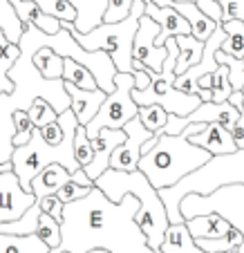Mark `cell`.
Returning <instances> with one entry per match:
<instances>
[{
  "mask_svg": "<svg viewBox=\"0 0 244 253\" xmlns=\"http://www.w3.org/2000/svg\"><path fill=\"white\" fill-rule=\"evenodd\" d=\"M63 81L72 83V85L81 87V90H96V81L94 77L90 74L87 67H83L81 63L72 61V58H63V74H61Z\"/></svg>",
  "mask_w": 244,
  "mask_h": 253,
  "instance_id": "cell-23",
  "label": "cell"
},
{
  "mask_svg": "<svg viewBox=\"0 0 244 253\" xmlns=\"http://www.w3.org/2000/svg\"><path fill=\"white\" fill-rule=\"evenodd\" d=\"M211 92H213V101L215 103H222L231 96L233 87H231V81H229V67L226 65H217V70L211 74Z\"/></svg>",
  "mask_w": 244,
  "mask_h": 253,
  "instance_id": "cell-29",
  "label": "cell"
},
{
  "mask_svg": "<svg viewBox=\"0 0 244 253\" xmlns=\"http://www.w3.org/2000/svg\"><path fill=\"white\" fill-rule=\"evenodd\" d=\"M34 202H36L34 193H27L20 188L18 177L14 175V170L0 172V224L16 220Z\"/></svg>",
  "mask_w": 244,
  "mask_h": 253,
  "instance_id": "cell-7",
  "label": "cell"
},
{
  "mask_svg": "<svg viewBox=\"0 0 244 253\" xmlns=\"http://www.w3.org/2000/svg\"><path fill=\"white\" fill-rule=\"evenodd\" d=\"M87 191L90 188H85V186H79V184H74L72 179L67 184H63L61 188H58L54 195L58 197V200L63 202V204H67V202H72V200H79V197H83V195H87Z\"/></svg>",
  "mask_w": 244,
  "mask_h": 253,
  "instance_id": "cell-35",
  "label": "cell"
},
{
  "mask_svg": "<svg viewBox=\"0 0 244 253\" xmlns=\"http://www.w3.org/2000/svg\"><path fill=\"white\" fill-rule=\"evenodd\" d=\"M195 244L204 253H222L229 249H240L244 244V231L233 224L229 233L220 235V238H195Z\"/></svg>",
  "mask_w": 244,
  "mask_h": 253,
  "instance_id": "cell-20",
  "label": "cell"
},
{
  "mask_svg": "<svg viewBox=\"0 0 244 253\" xmlns=\"http://www.w3.org/2000/svg\"><path fill=\"white\" fill-rule=\"evenodd\" d=\"M137 119L141 121L144 128H148L150 132H157L166 126V119H168V112L163 110L162 105L157 103H150V105H139L137 110Z\"/></svg>",
  "mask_w": 244,
  "mask_h": 253,
  "instance_id": "cell-25",
  "label": "cell"
},
{
  "mask_svg": "<svg viewBox=\"0 0 244 253\" xmlns=\"http://www.w3.org/2000/svg\"><path fill=\"white\" fill-rule=\"evenodd\" d=\"M63 87H65L67 96H70V110L74 112V117H77V121L81 126H85L96 115V110L101 108V103H103V99L108 94L101 87H96V90H81V87L72 85L67 81H63Z\"/></svg>",
  "mask_w": 244,
  "mask_h": 253,
  "instance_id": "cell-10",
  "label": "cell"
},
{
  "mask_svg": "<svg viewBox=\"0 0 244 253\" xmlns=\"http://www.w3.org/2000/svg\"><path fill=\"white\" fill-rule=\"evenodd\" d=\"M45 14L54 16L58 20H70L74 23L77 20V7L70 2V0H34Z\"/></svg>",
  "mask_w": 244,
  "mask_h": 253,
  "instance_id": "cell-27",
  "label": "cell"
},
{
  "mask_svg": "<svg viewBox=\"0 0 244 253\" xmlns=\"http://www.w3.org/2000/svg\"><path fill=\"white\" fill-rule=\"evenodd\" d=\"M144 14L148 18H153L159 25V34L155 39L157 47H163L166 39L170 36H182V34H191V25L179 11H175L172 7H157L153 0H144Z\"/></svg>",
  "mask_w": 244,
  "mask_h": 253,
  "instance_id": "cell-9",
  "label": "cell"
},
{
  "mask_svg": "<svg viewBox=\"0 0 244 253\" xmlns=\"http://www.w3.org/2000/svg\"><path fill=\"white\" fill-rule=\"evenodd\" d=\"M36 204L41 206V211L47 215H52L54 220L61 222V213H63V202L58 200L56 195H45V197H39L36 200Z\"/></svg>",
  "mask_w": 244,
  "mask_h": 253,
  "instance_id": "cell-36",
  "label": "cell"
},
{
  "mask_svg": "<svg viewBox=\"0 0 244 253\" xmlns=\"http://www.w3.org/2000/svg\"><path fill=\"white\" fill-rule=\"evenodd\" d=\"M36 235H39V238L43 240L49 249L58 247V244H61V224H58V220H54L52 215H47V213L41 211L39 226H36Z\"/></svg>",
  "mask_w": 244,
  "mask_h": 253,
  "instance_id": "cell-26",
  "label": "cell"
},
{
  "mask_svg": "<svg viewBox=\"0 0 244 253\" xmlns=\"http://www.w3.org/2000/svg\"><path fill=\"white\" fill-rule=\"evenodd\" d=\"M186 226H188V233L193 238H220V235L229 233L231 224L222 213L217 211H208V213H202V215H193V217H186Z\"/></svg>",
  "mask_w": 244,
  "mask_h": 253,
  "instance_id": "cell-12",
  "label": "cell"
},
{
  "mask_svg": "<svg viewBox=\"0 0 244 253\" xmlns=\"http://www.w3.org/2000/svg\"><path fill=\"white\" fill-rule=\"evenodd\" d=\"M0 253H49V247L36 233L32 235L0 233Z\"/></svg>",
  "mask_w": 244,
  "mask_h": 253,
  "instance_id": "cell-18",
  "label": "cell"
},
{
  "mask_svg": "<svg viewBox=\"0 0 244 253\" xmlns=\"http://www.w3.org/2000/svg\"><path fill=\"white\" fill-rule=\"evenodd\" d=\"M197 96H200L202 101H213V92L211 90H200L197 92Z\"/></svg>",
  "mask_w": 244,
  "mask_h": 253,
  "instance_id": "cell-40",
  "label": "cell"
},
{
  "mask_svg": "<svg viewBox=\"0 0 244 253\" xmlns=\"http://www.w3.org/2000/svg\"><path fill=\"white\" fill-rule=\"evenodd\" d=\"M132 87H134L132 72H117L115 90L108 92L101 108L96 110V115L83 126L87 137L92 139L99 128H123L125 121L137 117L139 105L132 99Z\"/></svg>",
  "mask_w": 244,
  "mask_h": 253,
  "instance_id": "cell-4",
  "label": "cell"
},
{
  "mask_svg": "<svg viewBox=\"0 0 244 253\" xmlns=\"http://www.w3.org/2000/svg\"><path fill=\"white\" fill-rule=\"evenodd\" d=\"M157 34H159V25L155 23L153 18H148L146 14L139 18V27H137V32H134V41H132V58L134 61H141L144 65H148L153 72L162 70V63L168 54L166 45H163V47L155 45Z\"/></svg>",
  "mask_w": 244,
  "mask_h": 253,
  "instance_id": "cell-6",
  "label": "cell"
},
{
  "mask_svg": "<svg viewBox=\"0 0 244 253\" xmlns=\"http://www.w3.org/2000/svg\"><path fill=\"white\" fill-rule=\"evenodd\" d=\"M166 7H172V9L179 11V14L188 20V25H191V34L197 41H206L213 32H215L217 23L211 20L208 16L202 14V11L197 9L195 2H172V0H166Z\"/></svg>",
  "mask_w": 244,
  "mask_h": 253,
  "instance_id": "cell-15",
  "label": "cell"
},
{
  "mask_svg": "<svg viewBox=\"0 0 244 253\" xmlns=\"http://www.w3.org/2000/svg\"><path fill=\"white\" fill-rule=\"evenodd\" d=\"M159 251L162 253H204L195 244V238L188 233L186 222L168 224L162 244H159Z\"/></svg>",
  "mask_w": 244,
  "mask_h": 253,
  "instance_id": "cell-16",
  "label": "cell"
},
{
  "mask_svg": "<svg viewBox=\"0 0 244 253\" xmlns=\"http://www.w3.org/2000/svg\"><path fill=\"white\" fill-rule=\"evenodd\" d=\"M222 7L220 23L226 20H244V0H217Z\"/></svg>",
  "mask_w": 244,
  "mask_h": 253,
  "instance_id": "cell-34",
  "label": "cell"
},
{
  "mask_svg": "<svg viewBox=\"0 0 244 253\" xmlns=\"http://www.w3.org/2000/svg\"><path fill=\"white\" fill-rule=\"evenodd\" d=\"M72 182L79 184V186H85V188H92V186H94V182H92L90 177L85 175V170H83V168H79V170L72 172Z\"/></svg>",
  "mask_w": 244,
  "mask_h": 253,
  "instance_id": "cell-39",
  "label": "cell"
},
{
  "mask_svg": "<svg viewBox=\"0 0 244 253\" xmlns=\"http://www.w3.org/2000/svg\"><path fill=\"white\" fill-rule=\"evenodd\" d=\"M11 121H14V130H16L14 132V148H16V146H23V143L29 141L34 124H32V119L27 117L25 110H16L14 115H11Z\"/></svg>",
  "mask_w": 244,
  "mask_h": 253,
  "instance_id": "cell-32",
  "label": "cell"
},
{
  "mask_svg": "<svg viewBox=\"0 0 244 253\" xmlns=\"http://www.w3.org/2000/svg\"><path fill=\"white\" fill-rule=\"evenodd\" d=\"M123 132H125L123 143H119L110 155V168L130 172V170H137L139 157H141V146L153 137V132H150L148 128H144L137 117H132L130 121H125Z\"/></svg>",
  "mask_w": 244,
  "mask_h": 253,
  "instance_id": "cell-5",
  "label": "cell"
},
{
  "mask_svg": "<svg viewBox=\"0 0 244 253\" xmlns=\"http://www.w3.org/2000/svg\"><path fill=\"white\" fill-rule=\"evenodd\" d=\"M27 117L32 119L34 128H41V126H45V124L56 121L58 112L54 110V108L45 99H34V103L29 105V110H27Z\"/></svg>",
  "mask_w": 244,
  "mask_h": 253,
  "instance_id": "cell-30",
  "label": "cell"
},
{
  "mask_svg": "<svg viewBox=\"0 0 244 253\" xmlns=\"http://www.w3.org/2000/svg\"><path fill=\"white\" fill-rule=\"evenodd\" d=\"M224 186H244V148H238L226 155H213L206 164L182 177L177 184L162 188L159 197L168 215V224L184 222L179 204L186 195H211Z\"/></svg>",
  "mask_w": 244,
  "mask_h": 253,
  "instance_id": "cell-3",
  "label": "cell"
},
{
  "mask_svg": "<svg viewBox=\"0 0 244 253\" xmlns=\"http://www.w3.org/2000/svg\"><path fill=\"white\" fill-rule=\"evenodd\" d=\"M188 141L200 146V148H204L206 153H211V157L213 155H226V153L238 150V146H235V141H233V134L222 124H215V121H213V124H206L204 130H200V132L191 134Z\"/></svg>",
  "mask_w": 244,
  "mask_h": 253,
  "instance_id": "cell-11",
  "label": "cell"
},
{
  "mask_svg": "<svg viewBox=\"0 0 244 253\" xmlns=\"http://www.w3.org/2000/svg\"><path fill=\"white\" fill-rule=\"evenodd\" d=\"M123 139H125L123 128H99L96 130V134L92 137V162L87 164V166H83L85 175L90 177L92 182H94L106 168H110L112 150H115L119 143H123Z\"/></svg>",
  "mask_w": 244,
  "mask_h": 253,
  "instance_id": "cell-8",
  "label": "cell"
},
{
  "mask_svg": "<svg viewBox=\"0 0 244 253\" xmlns=\"http://www.w3.org/2000/svg\"><path fill=\"white\" fill-rule=\"evenodd\" d=\"M70 179H72V172L67 168H63L61 164H49V166H45L39 175L34 177L29 188H32L34 197L39 200V197H45V195H54Z\"/></svg>",
  "mask_w": 244,
  "mask_h": 253,
  "instance_id": "cell-13",
  "label": "cell"
},
{
  "mask_svg": "<svg viewBox=\"0 0 244 253\" xmlns=\"http://www.w3.org/2000/svg\"><path fill=\"white\" fill-rule=\"evenodd\" d=\"M74 159L81 168L92 162V139L85 134V128L81 124L77 126V132H74Z\"/></svg>",
  "mask_w": 244,
  "mask_h": 253,
  "instance_id": "cell-31",
  "label": "cell"
},
{
  "mask_svg": "<svg viewBox=\"0 0 244 253\" xmlns=\"http://www.w3.org/2000/svg\"><path fill=\"white\" fill-rule=\"evenodd\" d=\"M32 63L36 65V70H39L45 79H61V74H63V56H58L54 49L41 47L39 52L32 56Z\"/></svg>",
  "mask_w": 244,
  "mask_h": 253,
  "instance_id": "cell-24",
  "label": "cell"
},
{
  "mask_svg": "<svg viewBox=\"0 0 244 253\" xmlns=\"http://www.w3.org/2000/svg\"><path fill=\"white\" fill-rule=\"evenodd\" d=\"M195 5H197V9H200L204 16H208L211 20L220 23L222 7H220V2H217V0H195Z\"/></svg>",
  "mask_w": 244,
  "mask_h": 253,
  "instance_id": "cell-37",
  "label": "cell"
},
{
  "mask_svg": "<svg viewBox=\"0 0 244 253\" xmlns=\"http://www.w3.org/2000/svg\"><path fill=\"white\" fill-rule=\"evenodd\" d=\"M231 134H233V141L238 148H244V112L238 117V121H235L233 130H231Z\"/></svg>",
  "mask_w": 244,
  "mask_h": 253,
  "instance_id": "cell-38",
  "label": "cell"
},
{
  "mask_svg": "<svg viewBox=\"0 0 244 253\" xmlns=\"http://www.w3.org/2000/svg\"><path fill=\"white\" fill-rule=\"evenodd\" d=\"M157 253H162V251H157Z\"/></svg>",
  "mask_w": 244,
  "mask_h": 253,
  "instance_id": "cell-45",
  "label": "cell"
},
{
  "mask_svg": "<svg viewBox=\"0 0 244 253\" xmlns=\"http://www.w3.org/2000/svg\"><path fill=\"white\" fill-rule=\"evenodd\" d=\"M220 25L226 32V39L222 43L220 52L235 58L244 56V20H226V23H220Z\"/></svg>",
  "mask_w": 244,
  "mask_h": 253,
  "instance_id": "cell-22",
  "label": "cell"
},
{
  "mask_svg": "<svg viewBox=\"0 0 244 253\" xmlns=\"http://www.w3.org/2000/svg\"><path fill=\"white\" fill-rule=\"evenodd\" d=\"M20 54V47L16 43H9L5 39V34L0 32V92H11L14 90V83L7 77V72L11 70V65L16 63Z\"/></svg>",
  "mask_w": 244,
  "mask_h": 253,
  "instance_id": "cell-21",
  "label": "cell"
},
{
  "mask_svg": "<svg viewBox=\"0 0 244 253\" xmlns=\"http://www.w3.org/2000/svg\"><path fill=\"white\" fill-rule=\"evenodd\" d=\"M215 61L222 63V65L229 67V81H231V87L233 90H242L244 87V56L235 58V56H229V54L215 52Z\"/></svg>",
  "mask_w": 244,
  "mask_h": 253,
  "instance_id": "cell-28",
  "label": "cell"
},
{
  "mask_svg": "<svg viewBox=\"0 0 244 253\" xmlns=\"http://www.w3.org/2000/svg\"><path fill=\"white\" fill-rule=\"evenodd\" d=\"M49 253H58V247H54V249H49Z\"/></svg>",
  "mask_w": 244,
  "mask_h": 253,
  "instance_id": "cell-43",
  "label": "cell"
},
{
  "mask_svg": "<svg viewBox=\"0 0 244 253\" xmlns=\"http://www.w3.org/2000/svg\"><path fill=\"white\" fill-rule=\"evenodd\" d=\"M58 253H67V251H61V249H58ZM87 253H110V251H106V249H92V251H87Z\"/></svg>",
  "mask_w": 244,
  "mask_h": 253,
  "instance_id": "cell-41",
  "label": "cell"
},
{
  "mask_svg": "<svg viewBox=\"0 0 244 253\" xmlns=\"http://www.w3.org/2000/svg\"><path fill=\"white\" fill-rule=\"evenodd\" d=\"M175 43L179 47L177 54V63H175V77L186 72L191 65H195L202 58L204 52V41H197L193 34H182V36H175Z\"/></svg>",
  "mask_w": 244,
  "mask_h": 253,
  "instance_id": "cell-19",
  "label": "cell"
},
{
  "mask_svg": "<svg viewBox=\"0 0 244 253\" xmlns=\"http://www.w3.org/2000/svg\"><path fill=\"white\" fill-rule=\"evenodd\" d=\"M77 126H79L77 117L67 108L56 117V121L45 124L41 128H34L27 143L16 146L9 162L23 191L32 193V188H29L32 179L49 164H61L70 172L81 168L77 164V159H74V132H77Z\"/></svg>",
  "mask_w": 244,
  "mask_h": 253,
  "instance_id": "cell-1",
  "label": "cell"
},
{
  "mask_svg": "<svg viewBox=\"0 0 244 253\" xmlns=\"http://www.w3.org/2000/svg\"><path fill=\"white\" fill-rule=\"evenodd\" d=\"M9 2L16 9L18 18L23 20V25L32 23L34 27H39L41 32H45V34H56L58 29H61V20L49 16V14H45L34 0H9Z\"/></svg>",
  "mask_w": 244,
  "mask_h": 253,
  "instance_id": "cell-14",
  "label": "cell"
},
{
  "mask_svg": "<svg viewBox=\"0 0 244 253\" xmlns=\"http://www.w3.org/2000/svg\"><path fill=\"white\" fill-rule=\"evenodd\" d=\"M132 0H108V7L103 11V23H119L130 14Z\"/></svg>",
  "mask_w": 244,
  "mask_h": 253,
  "instance_id": "cell-33",
  "label": "cell"
},
{
  "mask_svg": "<svg viewBox=\"0 0 244 253\" xmlns=\"http://www.w3.org/2000/svg\"><path fill=\"white\" fill-rule=\"evenodd\" d=\"M172 2H195V0H172Z\"/></svg>",
  "mask_w": 244,
  "mask_h": 253,
  "instance_id": "cell-42",
  "label": "cell"
},
{
  "mask_svg": "<svg viewBox=\"0 0 244 253\" xmlns=\"http://www.w3.org/2000/svg\"><path fill=\"white\" fill-rule=\"evenodd\" d=\"M208 159H211V153L191 143L184 132L159 134V137H150L141 146L137 170L144 172L150 186L162 191L177 184L182 177H186Z\"/></svg>",
  "mask_w": 244,
  "mask_h": 253,
  "instance_id": "cell-2",
  "label": "cell"
},
{
  "mask_svg": "<svg viewBox=\"0 0 244 253\" xmlns=\"http://www.w3.org/2000/svg\"><path fill=\"white\" fill-rule=\"evenodd\" d=\"M2 2H9V0H0V5H2Z\"/></svg>",
  "mask_w": 244,
  "mask_h": 253,
  "instance_id": "cell-44",
  "label": "cell"
},
{
  "mask_svg": "<svg viewBox=\"0 0 244 253\" xmlns=\"http://www.w3.org/2000/svg\"><path fill=\"white\" fill-rule=\"evenodd\" d=\"M70 2L77 7V20L72 23L77 32L85 34L103 23V11L108 7V0H70Z\"/></svg>",
  "mask_w": 244,
  "mask_h": 253,
  "instance_id": "cell-17",
  "label": "cell"
}]
</instances>
